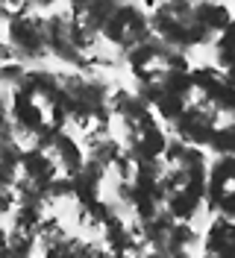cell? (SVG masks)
<instances>
[{
	"mask_svg": "<svg viewBox=\"0 0 235 258\" xmlns=\"http://www.w3.org/2000/svg\"><path fill=\"white\" fill-rule=\"evenodd\" d=\"M9 120L15 138H27L35 150H50L53 141L65 132L62 82L53 71H27L24 82L12 88L9 97Z\"/></svg>",
	"mask_w": 235,
	"mask_h": 258,
	"instance_id": "6da1fadb",
	"label": "cell"
},
{
	"mask_svg": "<svg viewBox=\"0 0 235 258\" xmlns=\"http://www.w3.org/2000/svg\"><path fill=\"white\" fill-rule=\"evenodd\" d=\"M62 82V109L85 132L94 126H109V82L94 74H59Z\"/></svg>",
	"mask_w": 235,
	"mask_h": 258,
	"instance_id": "7a4b0ae2",
	"label": "cell"
},
{
	"mask_svg": "<svg viewBox=\"0 0 235 258\" xmlns=\"http://www.w3.org/2000/svg\"><path fill=\"white\" fill-rule=\"evenodd\" d=\"M147 24H150V35L176 53H188L191 47L212 44V35L200 27L191 3L185 0H168V3L153 6V12L147 15Z\"/></svg>",
	"mask_w": 235,
	"mask_h": 258,
	"instance_id": "3957f363",
	"label": "cell"
},
{
	"mask_svg": "<svg viewBox=\"0 0 235 258\" xmlns=\"http://www.w3.org/2000/svg\"><path fill=\"white\" fill-rule=\"evenodd\" d=\"M44 32H47V53L62 64H71L79 71H88V56L94 53V44L82 35L77 24L71 21L68 9H59L53 15L44 18Z\"/></svg>",
	"mask_w": 235,
	"mask_h": 258,
	"instance_id": "277c9868",
	"label": "cell"
},
{
	"mask_svg": "<svg viewBox=\"0 0 235 258\" xmlns=\"http://www.w3.org/2000/svg\"><path fill=\"white\" fill-rule=\"evenodd\" d=\"M6 44L12 50V59L21 64H38L47 56V32H44V18L38 12L30 15H18L6 21Z\"/></svg>",
	"mask_w": 235,
	"mask_h": 258,
	"instance_id": "5b68a950",
	"label": "cell"
},
{
	"mask_svg": "<svg viewBox=\"0 0 235 258\" xmlns=\"http://www.w3.org/2000/svg\"><path fill=\"white\" fill-rule=\"evenodd\" d=\"M124 138L121 150L135 161H162V153L168 147V135L159 123L153 112H144L132 120H124Z\"/></svg>",
	"mask_w": 235,
	"mask_h": 258,
	"instance_id": "8992f818",
	"label": "cell"
},
{
	"mask_svg": "<svg viewBox=\"0 0 235 258\" xmlns=\"http://www.w3.org/2000/svg\"><path fill=\"white\" fill-rule=\"evenodd\" d=\"M100 38L118 50H132L141 44L144 38H150V24H147V12L132 3H115V9L100 27Z\"/></svg>",
	"mask_w": 235,
	"mask_h": 258,
	"instance_id": "52a82bcc",
	"label": "cell"
},
{
	"mask_svg": "<svg viewBox=\"0 0 235 258\" xmlns=\"http://www.w3.org/2000/svg\"><path fill=\"white\" fill-rule=\"evenodd\" d=\"M191 103H200L206 109L218 112L220 117H232L235 114V85L232 74H220L218 68H194L191 71Z\"/></svg>",
	"mask_w": 235,
	"mask_h": 258,
	"instance_id": "ba28073f",
	"label": "cell"
},
{
	"mask_svg": "<svg viewBox=\"0 0 235 258\" xmlns=\"http://www.w3.org/2000/svg\"><path fill=\"white\" fill-rule=\"evenodd\" d=\"M203 206L218 211L220 217L235 214V156H218L206 170Z\"/></svg>",
	"mask_w": 235,
	"mask_h": 258,
	"instance_id": "9c48e42d",
	"label": "cell"
},
{
	"mask_svg": "<svg viewBox=\"0 0 235 258\" xmlns=\"http://www.w3.org/2000/svg\"><path fill=\"white\" fill-rule=\"evenodd\" d=\"M223 120H232V117H220L218 112L206 109V106H200V103H191L171 126H173V132H176V141L203 150V147H209L212 132H215Z\"/></svg>",
	"mask_w": 235,
	"mask_h": 258,
	"instance_id": "30bf717a",
	"label": "cell"
},
{
	"mask_svg": "<svg viewBox=\"0 0 235 258\" xmlns=\"http://www.w3.org/2000/svg\"><path fill=\"white\" fill-rule=\"evenodd\" d=\"M18 176L24 179V182H30V185H35V188H41V191H47V185L59 176V170H56V164L50 159V153L27 147V150H21Z\"/></svg>",
	"mask_w": 235,
	"mask_h": 258,
	"instance_id": "8fae6325",
	"label": "cell"
},
{
	"mask_svg": "<svg viewBox=\"0 0 235 258\" xmlns=\"http://www.w3.org/2000/svg\"><path fill=\"white\" fill-rule=\"evenodd\" d=\"M203 252L212 258H235V223L229 217L215 214L203 235Z\"/></svg>",
	"mask_w": 235,
	"mask_h": 258,
	"instance_id": "7c38bea8",
	"label": "cell"
},
{
	"mask_svg": "<svg viewBox=\"0 0 235 258\" xmlns=\"http://www.w3.org/2000/svg\"><path fill=\"white\" fill-rule=\"evenodd\" d=\"M47 153H50V159H53V164H56L59 176L74 179L79 170H82V164H85V153H82V147H79L77 138H71L68 132H62V135L53 141V147H50Z\"/></svg>",
	"mask_w": 235,
	"mask_h": 258,
	"instance_id": "4fadbf2b",
	"label": "cell"
},
{
	"mask_svg": "<svg viewBox=\"0 0 235 258\" xmlns=\"http://www.w3.org/2000/svg\"><path fill=\"white\" fill-rule=\"evenodd\" d=\"M103 176H106V170H103L100 164H94V161L85 159L82 170H79V173H77L74 179H71V185H74V200H77V206H88V203H94V200H100Z\"/></svg>",
	"mask_w": 235,
	"mask_h": 258,
	"instance_id": "5bb4252c",
	"label": "cell"
},
{
	"mask_svg": "<svg viewBox=\"0 0 235 258\" xmlns=\"http://www.w3.org/2000/svg\"><path fill=\"white\" fill-rule=\"evenodd\" d=\"M191 9H194V18L200 21V27H203L212 38L220 35V32L229 30V24H232V9L229 6H223V3H191Z\"/></svg>",
	"mask_w": 235,
	"mask_h": 258,
	"instance_id": "9a60e30c",
	"label": "cell"
},
{
	"mask_svg": "<svg viewBox=\"0 0 235 258\" xmlns=\"http://www.w3.org/2000/svg\"><path fill=\"white\" fill-rule=\"evenodd\" d=\"M41 220H44V209L41 206H15L12 209V232L35 238V229L41 226Z\"/></svg>",
	"mask_w": 235,
	"mask_h": 258,
	"instance_id": "2e32d148",
	"label": "cell"
},
{
	"mask_svg": "<svg viewBox=\"0 0 235 258\" xmlns=\"http://www.w3.org/2000/svg\"><path fill=\"white\" fill-rule=\"evenodd\" d=\"M112 214H115V206L112 203H106V200H94V203H88V206H79V223L88 226V229H100V226L109 220Z\"/></svg>",
	"mask_w": 235,
	"mask_h": 258,
	"instance_id": "e0dca14e",
	"label": "cell"
},
{
	"mask_svg": "<svg viewBox=\"0 0 235 258\" xmlns=\"http://www.w3.org/2000/svg\"><path fill=\"white\" fill-rule=\"evenodd\" d=\"M194 243H197V232H194V226L173 220L171 229H168V238H165L162 252H165V249H191Z\"/></svg>",
	"mask_w": 235,
	"mask_h": 258,
	"instance_id": "ac0fdd59",
	"label": "cell"
},
{
	"mask_svg": "<svg viewBox=\"0 0 235 258\" xmlns=\"http://www.w3.org/2000/svg\"><path fill=\"white\" fill-rule=\"evenodd\" d=\"M209 147H212L215 156H232L235 153V123L232 120H223V123L212 132Z\"/></svg>",
	"mask_w": 235,
	"mask_h": 258,
	"instance_id": "d6986e66",
	"label": "cell"
},
{
	"mask_svg": "<svg viewBox=\"0 0 235 258\" xmlns=\"http://www.w3.org/2000/svg\"><path fill=\"white\" fill-rule=\"evenodd\" d=\"M212 41H215L212 44V50H215V68H218L220 74H229L232 71V41H229V30L215 35Z\"/></svg>",
	"mask_w": 235,
	"mask_h": 258,
	"instance_id": "ffe728a7",
	"label": "cell"
},
{
	"mask_svg": "<svg viewBox=\"0 0 235 258\" xmlns=\"http://www.w3.org/2000/svg\"><path fill=\"white\" fill-rule=\"evenodd\" d=\"M68 235L62 229V223H59V217H44L41 220V226L35 229V243H41V249L44 246H53V243H59Z\"/></svg>",
	"mask_w": 235,
	"mask_h": 258,
	"instance_id": "44dd1931",
	"label": "cell"
},
{
	"mask_svg": "<svg viewBox=\"0 0 235 258\" xmlns=\"http://www.w3.org/2000/svg\"><path fill=\"white\" fill-rule=\"evenodd\" d=\"M27 77V68L21 62H0V85H6V88H18L21 82Z\"/></svg>",
	"mask_w": 235,
	"mask_h": 258,
	"instance_id": "7402d4cb",
	"label": "cell"
},
{
	"mask_svg": "<svg viewBox=\"0 0 235 258\" xmlns=\"http://www.w3.org/2000/svg\"><path fill=\"white\" fill-rule=\"evenodd\" d=\"M44 258H77V238L65 235L59 243L44 246Z\"/></svg>",
	"mask_w": 235,
	"mask_h": 258,
	"instance_id": "603a6c76",
	"label": "cell"
},
{
	"mask_svg": "<svg viewBox=\"0 0 235 258\" xmlns=\"http://www.w3.org/2000/svg\"><path fill=\"white\" fill-rule=\"evenodd\" d=\"M74 197V185L68 176H56L50 185H47V203H56V200H68Z\"/></svg>",
	"mask_w": 235,
	"mask_h": 258,
	"instance_id": "cb8c5ba5",
	"label": "cell"
},
{
	"mask_svg": "<svg viewBox=\"0 0 235 258\" xmlns=\"http://www.w3.org/2000/svg\"><path fill=\"white\" fill-rule=\"evenodd\" d=\"M6 243H9V232H6V229L0 226V252L6 249Z\"/></svg>",
	"mask_w": 235,
	"mask_h": 258,
	"instance_id": "d4e9b609",
	"label": "cell"
},
{
	"mask_svg": "<svg viewBox=\"0 0 235 258\" xmlns=\"http://www.w3.org/2000/svg\"><path fill=\"white\" fill-rule=\"evenodd\" d=\"M0 258H21V255H18V252H12V249H3V252H0Z\"/></svg>",
	"mask_w": 235,
	"mask_h": 258,
	"instance_id": "484cf974",
	"label": "cell"
},
{
	"mask_svg": "<svg viewBox=\"0 0 235 258\" xmlns=\"http://www.w3.org/2000/svg\"><path fill=\"white\" fill-rule=\"evenodd\" d=\"M0 21H6V15H3V6H0Z\"/></svg>",
	"mask_w": 235,
	"mask_h": 258,
	"instance_id": "4316f807",
	"label": "cell"
},
{
	"mask_svg": "<svg viewBox=\"0 0 235 258\" xmlns=\"http://www.w3.org/2000/svg\"><path fill=\"white\" fill-rule=\"evenodd\" d=\"M203 258H212V255H203Z\"/></svg>",
	"mask_w": 235,
	"mask_h": 258,
	"instance_id": "83f0119b",
	"label": "cell"
}]
</instances>
